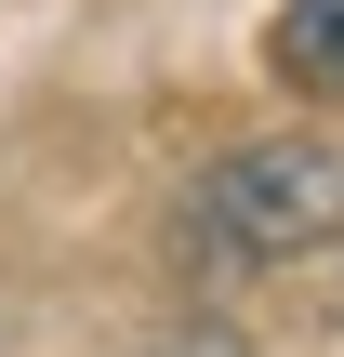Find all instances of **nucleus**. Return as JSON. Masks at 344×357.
<instances>
[{
  "mask_svg": "<svg viewBox=\"0 0 344 357\" xmlns=\"http://www.w3.org/2000/svg\"><path fill=\"white\" fill-rule=\"evenodd\" d=\"M186 238L199 265H305L344 238V146L331 132H252L199 172L186 199Z\"/></svg>",
  "mask_w": 344,
  "mask_h": 357,
  "instance_id": "1",
  "label": "nucleus"
},
{
  "mask_svg": "<svg viewBox=\"0 0 344 357\" xmlns=\"http://www.w3.org/2000/svg\"><path fill=\"white\" fill-rule=\"evenodd\" d=\"M265 53H278V79H292V93H344V0H278Z\"/></svg>",
  "mask_w": 344,
  "mask_h": 357,
  "instance_id": "2",
  "label": "nucleus"
},
{
  "mask_svg": "<svg viewBox=\"0 0 344 357\" xmlns=\"http://www.w3.org/2000/svg\"><path fill=\"white\" fill-rule=\"evenodd\" d=\"M146 357H252V344H239L225 318H186V331H159V344H146Z\"/></svg>",
  "mask_w": 344,
  "mask_h": 357,
  "instance_id": "3",
  "label": "nucleus"
},
{
  "mask_svg": "<svg viewBox=\"0 0 344 357\" xmlns=\"http://www.w3.org/2000/svg\"><path fill=\"white\" fill-rule=\"evenodd\" d=\"M331 331H344V291H331Z\"/></svg>",
  "mask_w": 344,
  "mask_h": 357,
  "instance_id": "4",
  "label": "nucleus"
}]
</instances>
